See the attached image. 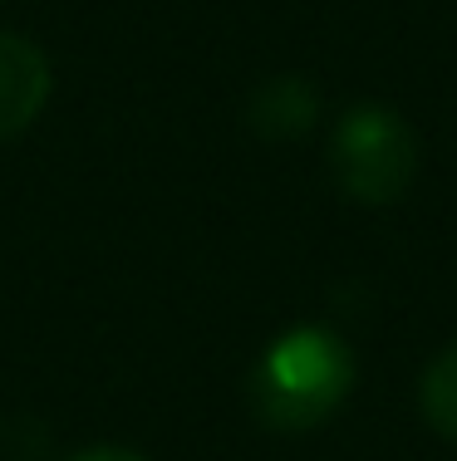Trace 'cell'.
<instances>
[{
  "mask_svg": "<svg viewBox=\"0 0 457 461\" xmlns=\"http://www.w3.org/2000/svg\"><path fill=\"white\" fill-rule=\"evenodd\" d=\"M50 98V59L30 40L0 30V142L35 123Z\"/></svg>",
  "mask_w": 457,
  "mask_h": 461,
  "instance_id": "cell-3",
  "label": "cell"
},
{
  "mask_svg": "<svg viewBox=\"0 0 457 461\" xmlns=\"http://www.w3.org/2000/svg\"><path fill=\"white\" fill-rule=\"evenodd\" d=\"M74 461H143L138 452H128V447H94V452L74 456Z\"/></svg>",
  "mask_w": 457,
  "mask_h": 461,
  "instance_id": "cell-6",
  "label": "cell"
},
{
  "mask_svg": "<svg viewBox=\"0 0 457 461\" xmlns=\"http://www.w3.org/2000/svg\"><path fill=\"white\" fill-rule=\"evenodd\" d=\"M423 412L443 437H457V344L443 348L423 373Z\"/></svg>",
  "mask_w": 457,
  "mask_h": 461,
  "instance_id": "cell-5",
  "label": "cell"
},
{
  "mask_svg": "<svg viewBox=\"0 0 457 461\" xmlns=\"http://www.w3.org/2000/svg\"><path fill=\"white\" fill-rule=\"evenodd\" d=\"M334 172L359 202H394L418 172V142L384 104H359L334 128Z\"/></svg>",
  "mask_w": 457,
  "mask_h": 461,
  "instance_id": "cell-2",
  "label": "cell"
},
{
  "mask_svg": "<svg viewBox=\"0 0 457 461\" xmlns=\"http://www.w3.org/2000/svg\"><path fill=\"white\" fill-rule=\"evenodd\" d=\"M251 123L266 138H290L315 123V89L305 79H270L251 104Z\"/></svg>",
  "mask_w": 457,
  "mask_h": 461,
  "instance_id": "cell-4",
  "label": "cell"
},
{
  "mask_svg": "<svg viewBox=\"0 0 457 461\" xmlns=\"http://www.w3.org/2000/svg\"><path fill=\"white\" fill-rule=\"evenodd\" d=\"M350 383H354V358L344 348V339L305 324L280 334L266 348L251 378V402L260 422L280 427V432H305V427H315L320 417L340 408Z\"/></svg>",
  "mask_w": 457,
  "mask_h": 461,
  "instance_id": "cell-1",
  "label": "cell"
}]
</instances>
